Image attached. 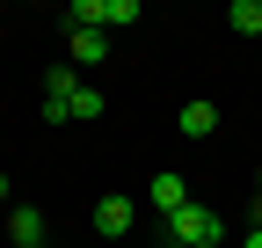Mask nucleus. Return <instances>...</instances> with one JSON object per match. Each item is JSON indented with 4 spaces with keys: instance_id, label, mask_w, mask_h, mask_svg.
<instances>
[{
    "instance_id": "obj_1",
    "label": "nucleus",
    "mask_w": 262,
    "mask_h": 248,
    "mask_svg": "<svg viewBox=\"0 0 262 248\" xmlns=\"http://www.w3.org/2000/svg\"><path fill=\"white\" fill-rule=\"evenodd\" d=\"M219 234H226V219H219L211 204H196V197L168 219V241H175V248H219Z\"/></svg>"
},
{
    "instance_id": "obj_2",
    "label": "nucleus",
    "mask_w": 262,
    "mask_h": 248,
    "mask_svg": "<svg viewBox=\"0 0 262 248\" xmlns=\"http://www.w3.org/2000/svg\"><path fill=\"white\" fill-rule=\"evenodd\" d=\"M131 219H139V204H131V197H102V204H95V234H102V241L131 234Z\"/></svg>"
},
{
    "instance_id": "obj_3",
    "label": "nucleus",
    "mask_w": 262,
    "mask_h": 248,
    "mask_svg": "<svg viewBox=\"0 0 262 248\" xmlns=\"http://www.w3.org/2000/svg\"><path fill=\"white\" fill-rule=\"evenodd\" d=\"M29 241H44V212L37 204H8V248H29Z\"/></svg>"
},
{
    "instance_id": "obj_4",
    "label": "nucleus",
    "mask_w": 262,
    "mask_h": 248,
    "mask_svg": "<svg viewBox=\"0 0 262 248\" xmlns=\"http://www.w3.org/2000/svg\"><path fill=\"white\" fill-rule=\"evenodd\" d=\"M146 197H153V204H160V212H168V219H175V212L189 204V182H182L175 168H160V175H153V190H146Z\"/></svg>"
},
{
    "instance_id": "obj_5",
    "label": "nucleus",
    "mask_w": 262,
    "mask_h": 248,
    "mask_svg": "<svg viewBox=\"0 0 262 248\" xmlns=\"http://www.w3.org/2000/svg\"><path fill=\"white\" fill-rule=\"evenodd\" d=\"M219 132V110L211 102H182V139H211Z\"/></svg>"
},
{
    "instance_id": "obj_6",
    "label": "nucleus",
    "mask_w": 262,
    "mask_h": 248,
    "mask_svg": "<svg viewBox=\"0 0 262 248\" xmlns=\"http://www.w3.org/2000/svg\"><path fill=\"white\" fill-rule=\"evenodd\" d=\"M102 51H110L102 29H73V66H102Z\"/></svg>"
},
{
    "instance_id": "obj_7",
    "label": "nucleus",
    "mask_w": 262,
    "mask_h": 248,
    "mask_svg": "<svg viewBox=\"0 0 262 248\" xmlns=\"http://www.w3.org/2000/svg\"><path fill=\"white\" fill-rule=\"evenodd\" d=\"M226 22H233L241 37H262V0H233V8H226Z\"/></svg>"
},
{
    "instance_id": "obj_8",
    "label": "nucleus",
    "mask_w": 262,
    "mask_h": 248,
    "mask_svg": "<svg viewBox=\"0 0 262 248\" xmlns=\"http://www.w3.org/2000/svg\"><path fill=\"white\" fill-rule=\"evenodd\" d=\"M102 22H139V0H102Z\"/></svg>"
},
{
    "instance_id": "obj_9",
    "label": "nucleus",
    "mask_w": 262,
    "mask_h": 248,
    "mask_svg": "<svg viewBox=\"0 0 262 248\" xmlns=\"http://www.w3.org/2000/svg\"><path fill=\"white\" fill-rule=\"evenodd\" d=\"M73 117H102V88H80V95H73Z\"/></svg>"
},
{
    "instance_id": "obj_10",
    "label": "nucleus",
    "mask_w": 262,
    "mask_h": 248,
    "mask_svg": "<svg viewBox=\"0 0 262 248\" xmlns=\"http://www.w3.org/2000/svg\"><path fill=\"white\" fill-rule=\"evenodd\" d=\"M241 248H262V226H248V241H241Z\"/></svg>"
},
{
    "instance_id": "obj_11",
    "label": "nucleus",
    "mask_w": 262,
    "mask_h": 248,
    "mask_svg": "<svg viewBox=\"0 0 262 248\" xmlns=\"http://www.w3.org/2000/svg\"><path fill=\"white\" fill-rule=\"evenodd\" d=\"M0 204H8V175H0Z\"/></svg>"
},
{
    "instance_id": "obj_12",
    "label": "nucleus",
    "mask_w": 262,
    "mask_h": 248,
    "mask_svg": "<svg viewBox=\"0 0 262 248\" xmlns=\"http://www.w3.org/2000/svg\"><path fill=\"white\" fill-rule=\"evenodd\" d=\"M255 226H262V197H255Z\"/></svg>"
},
{
    "instance_id": "obj_13",
    "label": "nucleus",
    "mask_w": 262,
    "mask_h": 248,
    "mask_svg": "<svg viewBox=\"0 0 262 248\" xmlns=\"http://www.w3.org/2000/svg\"><path fill=\"white\" fill-rule=\"evenodd\" d=\"M29 248H44V241H29Z\"/></svg>"
},
{
    "instance_id": "obj_14",
    "label": "nucleus",
    "mask_w": 262,
    "mask_h": 248,
    "mask_svg": "<svg viewBox=\"0 0 262 248\" xmlns=\"http://www.w3.org/2000/svg\"><path fill=\"white\" fill-rule=\"evenodd\" d=\"M255 182H262V168H255Z\"/></svg>"
}]
</instances>
